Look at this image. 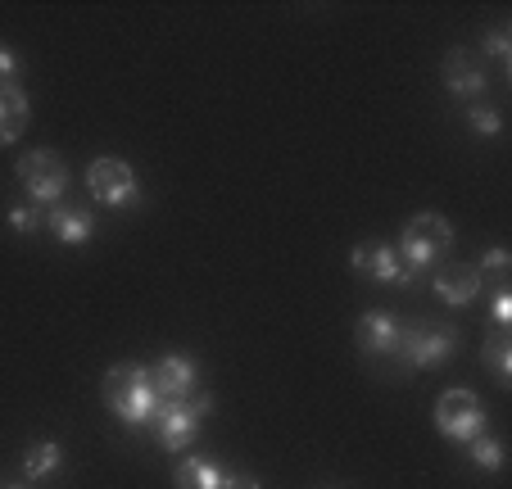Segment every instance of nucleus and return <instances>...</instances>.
Instances as JSON below:
<instances>
[{
	"mask_svg": "<svg viewBox=\"0 0 512 489\" xmlns=\"http://www.w3.org/2000/svg\"><path fill=\"white\" fill-rule=\"evenodd\" d=\"M105 403L127 426H145V422H155L164 399L155 394V381H150V372H145L141 363H118L114 372L105 376Z\"/></svg>",
	"mask_w": 512,
	"mask_h": 489,
	"instance_id": "f257e3e1",
	"label": "nucleus"
},
{
	"mask_svg": "<svg viewBox=\"0 0 512 489\" xmlns=\"http://www.w3.org/2000/svg\"><path fill=\"white\" fill-rule=\"evenodd\" d=\"M454 245V227H449V218H440V213H417L413 222L404 227V236H399V268H404V277L417 281V272H426L440 254Z\"/></svg>",
	"mask_w": 512,
	"mask_h": 489,
	"instance_id": "f03ea898",
	"label": "nucleus"
},
{
	"mask_svg": "<svg viewBox=\"0 0 512 489\" xmlns=\"http://www.w3.org/2000/svg\"><path fill=\"white\" fill-rule=\"evenodd\" d=\"M435 426L449 440L472 444L476 435H485V403L472 390H445L440 403H435Z\"/></svg>",
	"mask_w": 512,
	"mask_h": 489,
	"instance_id": "7ed1b4c3",
	"label": "nucleus"
},
{
	"mask_svg": "<svg viewBox=\"0 0 512 489\" xmlns=\"http://www.w3.org/2000/svg\"><path fill=\"white\" fill-rule=\"evenodd\" d=\"M19 182L28 186V195L37 200V209L41 204H59V195L68 191V168L59 163V154L55 150H32L28 159L19 163Z\"/></svg>",
	"mask_w": 512,
	"mask_h": 489,
	"instance_id": "20e7f679",
	"label": "nucleus"
},
{
	"mask_svg": "<svg viewBox=\"0 0 512 489\" xmlns=\"http://www.w3.org/2000/svg\"><path fill=\"white\" fill-rule=\"evenodd\" d=\"M413 367H440L454 358V331H422V326H404L399 331V349Z\"/></svg>",
	"mask_w": 512,
	"mask_h": 489,
	"instance_id": "39448f33",
	"label": "nucleus"
},
{
	"mask_svg": "<svg viewBox=\"0 0 512 489\" xmlns=\"http://www.w3.org/2000/svg\"><path fill=\"white\" fill-rule=\"evenodd\" d=\"M87 186L100 204H132L136 200V173L123 159H96L87 173Z\"/></svg>",
	"mask_w": 512,
	"mask_h": 489,
	"instance_id": "423d86ee",
	"label": "nucleus"
},
{
	"mask_svg": "<svg viewBox=\"0 0 512 489\" xmlns=\"http://www.w3.org/2000/svg\"><path fill=\"white\" fill-rule=\"evenodd\" d=\"M155 431L159 440H164V449L182 453L186 444L200 435V413H195L191 403H159V413H155Z\"/></svg>",
	"mask_w": 512,
	"mask_h": 489,
	"instance_id": "0eeeda50",
	"label": "nucleus"
},
{
	"mask_svg": "<svg viewBox=\"0 0 512 489\" xmlns=\"http://www.w3.org/2000/svg\"><path fill=\"white\" fill-rule=\"evenodd\" d=\"M150 381H155V394L164 403H182L195 394V363L191 358H159L155 372H150Z\"/></svg>",
	"mask_w": 512,
	"mask_h": 489,
	"instance_id": "6e6552de",
	"label": "nucleus"
},
{
	"mask_svg": "<svg viewBox=\"0 0 512 489\" xmlns=\"http://www.w3.org/2000/svg\"><path fill=\"white\" fill-rule=\"evenodd\" d=\"M399 331H404V326H399L390 313H368L358 322V349L368 358H386L399 349Z\"/></svg>",
	"mask_w": 512,
	"mask_h": 489,
	"instance_id": "1a4fd4ad",
	"label": "nucleus"
},
{
	"mask_svg": "<svg viewBox=\"0 0 512 489\" xmlns=\"http://www.w3.org/2000/svg\"><path fill=\"white\" fill-rule=\"evenodd\" d=\"M435 295L445 299V304H467V299L481 295V272H476V263H449V268H440V277H435Z\"/></svg>",
	"mask_w": 512,
	"mask_h": 489,
	"instance_id": "9d476101",
	"label": "nucleus"
},
{
	"mask_svg": "<svg viewBox=\"0 0 512 489\" xmlns=\"http://www.w3.org/2000/svg\"><path fill=\"white\" fill-rule=\"evenodd\" d=\"M28 96L14 82H0V145H14L28 132Z\"/></svg>",
	"mask_w": 512,
	"mask_h": 489,
	"instance_id": "9b49d317",
	"label": "nucleus"
},
{
	"mask_svg": "<svg viewBox=\"0 0 512 489\" xmlns=\"http://www.w3.org/2000/svg\"><path fill=\"white\" fill-rule=\"evenodd\" d=\"M445 87L454 91V96H481L485 91V73L472 64V55L467 50H449V59H445Z\"/></svg>",
	"mask_w": 512,
	"mask_h": 489,
	"instance_id": "f8f14e48",
	"label": "nucleus"
},
{
	"mask_svg": "<svg viewBox=\"0 0 512 489\" xmlns=\"http://www.w3.org/2000/svg\"><path fill=\"white\" fill-rule=\"evenodd\" d=\"M46 227L55 231L64 245H82V240H91V213L87 209H68V204H50L46 209Z\"/></svg>",
	"mask_w": 512,
	"mask_h": 489,
	"instance_id": "ddd939ff",
	"label": "nucleus"
},
{
	"mask_svg": "<svg viewBox=\"0 0 512 489\" xmlns=\"http://www.w3.org/2000/svg\"><path fill=\"white\" fill-rule=\"evenodd\" d=\"M354 268L358 272H368L372 281H395L399 286V277H404V268H399V259H395V245H358L354 250Z\"/></svg>",
	"mask_w": 512,
	"mask_h": 489,
	"instance_id": "4468645a",
	"label": "nucleus"
},
{
	"mask_svg": "<svg viewBox=\"0 0 512 489\" xmlns=\"http://www.w3.org/2000/svg\"><path fill=\"white\" fill-rule=\"evenodd\" d=\"M173 476H177V489H223L227 471L213 467L209 458H186V462H177Z\"/></svg>",
	"mask_w": 512,
	"mask_h": 489,
	"instance_id": "2eb2a0df",
	"label": "nucleus"
},
{
	"mask_svg": "<svg viewBox=\"0 0 512 489\" xmlns=\"http://www.w3.org/2000/svg\"><path fill=\"white\" fill-rule=\"evenodd\" d=\"M59 462H64V449H59L55 440H41V444H32V449H28V458H23V471H28L32 480H41V476H50Z\"/></svg>",
	"mask_w": 512,
	"mask_h": 489,
	"instance_id": "dca6fc26",
	"label": "nucleus"
},
{
	"mask_svg": "<svg viewBox=\"0 0 512 489\" xmlns=\"http://www.w3.org/2000/svg\"><path fill=\"white\" fill-rule=\"evenodd\" d=\"M485 367H490V372L499 376V385H508V381H512V340L503 336V331L490 340V345H485Z\"/></svg>",
	"mask_w": 512,
	"mask_h": 489,
	"instance_id": "f3484780",
	"label": "nucleus"
},
{
	"mask_svg": "<svg viewBox=\"0 0 512 489\" xmlns=\"http://www.w3.org/2000/svg\"><path fill=\"white\" fill-rule=\"evenodd\" d=\"M467 453H472V462L481 471H499L503 467V444L494 440V435H476V440L467 444Z\"/></svg>",
	"mask_w": 512,
	"mask_h": 489,
	"instance_id": "a211bd4d",
	"label": "nucleus"
},
{
	"mask_svg": "<svg viewBox=\"0 0 512 489\" xmlns=\"http://www.w3.org/2000/svg\"><path fill=\"white\" fill-rule=\"evenodd\" d=\"M472 132H476V136H499V132H503V118H499V109H490V105H476V109H472Z\"/></svg>",
	"mask_w": 512,
	"mask_h": 489,
	"instance_id": "6ab92c4d",
	"label": "nucleus"
},
{
	"mask_svg": "<svg viewBox=\"0 0 512 489\" xmlns=\"http://www.w3.org/2000/svg\"><path fill=\"white\" fill-rule=\"evenodd\" d=\"M485 55H494V59H508V55H512V32H508V28L490 32V37H485Z\"/></svg>",
	"mask_w": 512,
	"mask_h": 489,
	"instance_id": "aec40b11",
	"label": "nucleus"
},
{
	"mask_svg": "<svg viewBox=\"0 0 512 489\" xmlns=\"http://www.w3.org/2000/svg\"><path fill=\"white\" fill-rule=\"evenodd\" d=\"M490 317H494V322H499V326H508V322H512V295H508V290H494Z\"/></svg>",
	"mask_w": 512,
	"mask_h": 489,
	"instance_id": "412c9836",
	"label": "nucleus"
},
{
	"mask_svg": "<svg viewBox=\"0 0 512 489\" xmlns=\"http://www.w3.org/2000/svg\"><path fill=\"white\" fill-rule=\"evenodd\" d=\"M37 222H41V209H32V204H23V209L10 213V227H14V231H32Z\"/></svg>",
	"mask_w": 512,
	"mask_h": 489,
	"instance_id": "4be33fe9",
	"label": "nucleus"
},
{
	"mask_svg": "<svg viewBox=\"0 0 512 489\" xmlns=\"http://www.w3.org/2000/svg\"><path fill=\"white\" fill-rule=\"evenodd\" d=\"M503 268H508V250H485V259L476 263V272H481V277H485V272H503Z\"/></svg>",
	"mask_w": 512,
	"mask_h": 489,
	"instance_id": "5701e85b",
	"label": "nucleus"
},
{
	"mask_svg": "<svg viewBox=\"0 0 512 489\" xmlns=\"http://www.w3.org/2000/svg\"><path fill=\"white\" fill-rule=\"evenodd\" d=\"M14 73H19V59L10 46H0V82H14Z\"/></svg>",
	"mask_w": 512,
	"mask_h": 489,
	"instance_id": "b1692460",
	"label": "nucleus"
},
{
	"mask_svg": "<svg viewBox=\"0 0 512 489\" xmlns=\"http://www.w3.org/2000/svg\"><path fill=\"white\" fill-rule=\"evenodd\" d=\"M223 489H259V480H254V476H241V471H227V476H223Z\"/></svg>",
	"mask_w": 512,
	"mask_h": 489,
	"instance_id": "393cba45",
	"label": "nucleus"
}]
</instances>
